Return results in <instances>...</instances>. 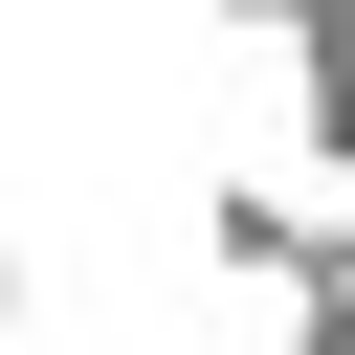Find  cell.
Returning <instances> with one entry per match:
<instances>
[{
    "mask_svg": "<svg viewBox=\"0 0 355 355\" xmlns=\"http://www.w3.org/2000/svg\"><path fill=\"white\" fill-rule=\"evenodd\" d=\"M288 155L355 200V44H288Z\"/></svg>",
    "mask_w": 355,
    "mask_h": 355,
    "instance_id": "obj_2",
    "label": "cell"
},
{
    "mask_svg": "<svg viewBox=\"0 0 355 355\" xmlns=\"http://www.w3.org/2000/svg\"><path fill=\"white\" fill-rule=\"evenodd\" d=\"M200 22H222V44H311L333 0H200Z\"/></svg>",
    "mask_w": 355,
    "mask_h": 355,
    "instance_id": "obj_3",
    "label": "cell"
},
{
    "mask_svg": "<svg viewBox=\"0 0 355 355\" xmlns=\"http://www.w3.org/2000/svg\"><path fill=\"white\" fill-rule=\"evenodd\" d=\"M200 266L266 288L288 355H355V200H333L311 155H288V178H222V200H200Z\"/></svg>",
    "mask_w": 355,
    "mask_h": 355,
    "instance_id": "obj_1",
    "label": "cell"
}]
</instances>
